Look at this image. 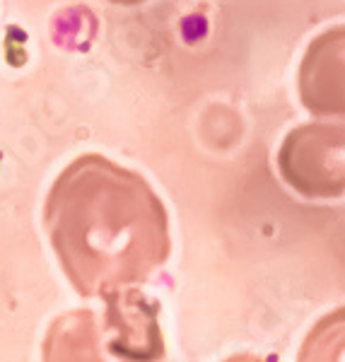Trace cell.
<instances>
[{
  "mask_svg": "<svg viewBox=\"0 0 345 362\" xmlns=\"http://www.w3.org/2000/svg\"><path fill=\"white\" fill-rule=\"evenodd\" d=\"M44 227L75 293L99 300L143 285L172 249L167 208L148 179L99 153L63 167L46 194Z\"/></svg>",
  "mask_w": 345,
  "mask_h": 362,
  "instance_id": "6da1fadb",
  "label": "cell"
},
{
  "mask_svg": "<svg viewBox=\"0 0 345 362\" xmlns=\"http://www.w3.org/2000/svg\"><path fill=\"white\" fill-rule=\"evenodd\" d=\"M104 309H73L51 321L42 362H167L155 302L140 290H121Z\"/></svg>",
  "mask_w": 345,
  "mask_h": 362,
  "instance_id": "7a4b0ae2",
  "label": "cell"
},
{
  "mask_svg": "<svg viewBox=\"0 0 345 362\" xmlns=\"http://www.w3.org/2000/svg\"><path fill=\"white\" fill-rule=\"evenodd\" d=\"M283 179L307 198L345 194V121H309L285 136L278 153Z\"/></svg>",
  "mask_w": 345,
  "mask_h": 362,
  "instance_id": "3957f363",
  "label": "cell"
},
{
  "mask_svg": "<svg viewBox=\"0 0 345 362\" xmlns=\"http://www.w3.org/2000/svg\"><path fill=\"white\" fill-rule=\"evenodd\" d=\"M297 95L317 119H345V25L319 32L297 68Z\"/></svg>",
  "mask_w": 345,
  "mask_h": 362,
  "instance_id": "277c9868",
  "label": "cell"
},
{
  "mask_svg": "<svg viewBox=\"0 0 345 362\" xmlns=\"http://www.w3.org/2000/svg\"><path fill=\"white\" fill-rule=\"evenodd\" d=\"M300 362H345V307L324 317L309 331Z\"/></svg>",
  "mask_w": 345,
  "mask_h": 362,
  "instance_id": "5b68a950",
  "label": "cell"
},
{
  "mask_svg": "<svg viewBox=\"0 0 345 362\" xmlns=\"http://www.w3.org/2000/svg\"><path fill=\"white\" fill-rule=\"evenodd\" d=\"M111 5H119V8H136V5H143L148 0H107Z\"/></svg>",
  "mask_w": 345,
  "mask_h": 362,
  "instance_id": "8992f818",
  "label": "cell"
}]
</instances>
